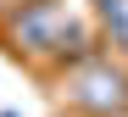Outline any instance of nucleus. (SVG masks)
<instances>
[{"label":"nucleus","instance_id":"nucleus-1","mask_svg":"<svg viewBox=\"0 0 128 117\" xmlns=\"http://www.w3.org/2000/svg\"><path fill=\"white\" fill-rule=\"evenodd\" d=\"M78 100H84V106H117V100H122V78L106 73V67H95V73L78 84Z\"/></svg>","mask_w":128,"mask_h":117},{"label":"nucleus","instance_id":"nucleus-2","mask_svg":"<svg viewBox=\"0 0 128 117\" xmlns=\"http://www.w3.org/2000/svg\"><path fill=\"white\" fill-rule=\"evenodd\" d=\"M67 34H72V28H67V22H61L56 11H34V17L22 22V39L34 45V50H45L50 39H67Z\"/></svg>","mask_w":128,"mask_h":117}]
</instances>
